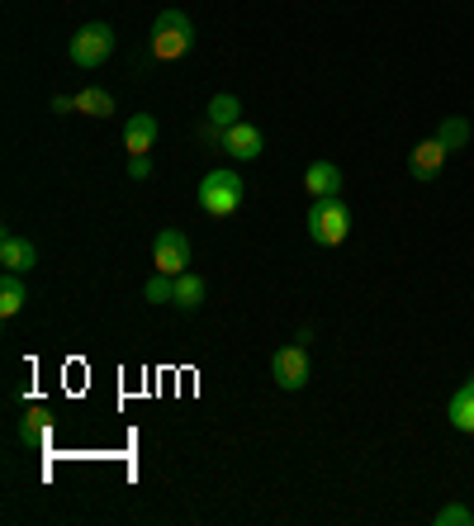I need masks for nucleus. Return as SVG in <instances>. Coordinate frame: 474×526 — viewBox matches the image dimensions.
<instances>
[{"label": "nucleus", "instance_id": "nucleus-6", "mask_svg": "<svg viewBox=\"0 0 474 526\" xmlns=\"http://www.w3.org/2000/svg\"><path fill=\"white\" fill-rule=\"evenodd\" d=\"M152 266L162 275H181L190 266V237L181 228H162V233L152 237Z\"/></svg>", "mask_w": 474, "mask_h": 526}, {"label": "nucleus", "instance_id": "nucleus-4", "mask_svg": "<svg viewBox=\"0 0 474 526\" xmlns=\"http://www.w3.org/2000/svg\"><path fill=\"white\" fill-rule=\"evenodd\" d=\"M110 53H114V29L110 24H86V29H76V34L67 38V57H72L81 72L100 67Z\"/></svg>", "mask_w": 474, "mask_h": 526}, {"label": "nucleus", "instance_id": "nucleus-13", "mask_svg": "<svg viewBox=\"0 0 474 526\" xmlns=\"http://www.w3.org/2000/svg\"><path fill=\"white\" fill-rule=\"evenodd\" d=\"M204 299H209V285H204V275H195V271H181V275H176V299H171L176 309L195 313Z\"/></svg>", "mask_w": 474, "mask_h": 526}, {"label": "nucleus", "instance_id": "nucleus-1", "mask_svg": "<svg viewBox=\"0 0 474 526\" xmlns=\"http://www.w3.org/2000/svg\"><path fill=\"white\" fill-rule=\"evenodd\" d=\"M147 48L157 62H181L190 48H195V24L181 10H162L152 19V34H147Z\"/></svg>", "mask_w": 474, "mask_h": 526}, {"label": "nucleus", "instance_id": "nucleus-17", "mask_svg": "<svg viewBox=\"0 0 474 526\" xmlns=\"http://www.w3.org/2000/svg\"><path fill=\"white\" fill-rule=\"evenodd\" d=\"M48 427H53L48 408H29V413H24V422H19V436H24V441H43V436H48Z\"/></svg>", "mask_w": 474, "mask_h": 526}, {"label": "nucleus", "instance_id": "nucleus-8", "mask_svg": "<svg viewBox=\"0 0 474 526\" xmlns=\"http://www.w3.org/2000/svg\"><path fill=\"white\" fill-rule=\"evenodd\" d=\"M157 133H162V124H157L152 114H133L124 124V152L128 157H147L152 143H157Z\"/></svg>", "mask_w": 474, "mask_h": 526}, {"label": "nucleus", "instance_id": "nucleus-15", "mask_svg": "<svg viewBox=\"0 0 474 526\" xmlns=\"http://www.w3.org/2000/svg\"><path fill=\"white\" fill-rule=\"evenodd\" d=\"M209 124L219 128V133L242 124V100H237V95H214V100H209Z\"/></svg>", "mask_w": 474, "mask_h": 526}, {"label": "nucleus", "instance_id": "nucleus-11", "mask_svg": "<svg viewBox=\"0 0 474 526\" xmlns=\"http://www.w3.org/2000/svg\"><path fill=\"white\" fill-rule=\"evenodd\" d=\"M0 266H5V271H15V275L34 271V266H38L34 242H24V237H15V233H5V242H0Z\"/></svg>", "mask_w": 474, "mask_h": 526}, {"label": "nucleus", "instance_id": "nucleus-3", "mask_svg": "<svg viewBox=\"0 0 474 526\" xmlns=\"http://www.w3.org/2000/svg\"><path fill=\"white\" fill-rule=\"evenodd\" d=\"M242 195H247V185H242V176H237V171H228V166L209 171V176L200 181V209H204L209 218H228V214H237Z\"/></svg>", "mask_w": 474, "mask_h": 526}, {"label": "nucleus", "instance_id": "nucleus-10", "mask_svg": "<svg viewBox=\"0 0 474 526\" xmlns=\"http://www.w3.org/2000/svg\"><path fill=\"white\" fill-rule=\"evenodd\" d=\"M304 190H309L313 200H332V195H342V171L332 162H313L304 171Z\"/></svg>", "mask_w": 474, "mask_h": 526}, {"label": "nucleus", "instance_id": "nucleus-7", "mask_svg": "<svg viewBox=\"0 0 474 526\" xmlns=\"http://www.w3.org/2000/svg\"><path fill=\"white\" fill-rule=\"evenodd\" d=\"M219 143H223V152H228L233 162H256V157H261V147H266V138H261V128H256V124L242 119V124L223 128Z\"/></svg>", "mask_w": 474, "mask_h": 526}, {"label": "nucleus", "instance_id": "nucleus-9", "mask_svg": "<svg viewBox=\"0 0 474 526\" xmlns=\"http://www.w3.org/2000/svg\"><path fill=\"white\" fill-rule=\"evenodd\" d=\"M446 166V143L441 138H427L408 152V171L418 176V181H437V171Z\"/></svg>", "mask_w": 474, "mask_h": 526}, {"label": "nucleus", "instance_id": "nucleus-21", "mask_svg": "<svg viewBox=\"0 0 474 526\" xmlns=\"http://www.w3.org/2000/svg\"><path fill=\"white\" fill-rule=\"evenodd\" d=\"M128 176H133V181H147V176H152V162H147V157H128Z\"/></svg>", "mask_w": 474, "mask_h": 526}, {"label": "nucleus", "instance_id": "nucleus-5", "mask_svg": "<svg viewBox=\"0 0 474 526\" xmlns=\"http://www.w3.org/2000/svg\"><path fill=\"white\" fill-rule=\"evenodd\" d=\"M313 375V365H309V351L294 342V346H280L271 356V380L285 389V394H294V389H304Z\"/></svg>", "mask_w": 474, "mask_h": 526}, {"label": "nucleus", "instance_id": "nucleus-14", "mask_svg": "<svg viewBox=\"0 0 474 526\" xmlns=\"http://www.w3.org/2000/svg\"><path fill=\"white\" fill-rule=\"evenodd\" d=\"M76 114H91V119H110L114 114V95L100 91V86H86V91H76Z\"/></svg>", "mask_w": 474, "mask_h": 526}, {"label": "nucleus", "instance_id": "nucleus-20", "mask_svg": "<svg viewBox=\"0 0 474 526\" xmlns=\"http://www.w3.org/2000/svg\"><path fill=\"white\" fill-rule=\"evenodd\" d=\"M470 522H474V512L460 508V503H446V508L437 512V526H470Z\"/></svg>", "mask_w": 474, "mask_h": 526}, {"label": "nucleus", "instance_id": "nucleus-22", "mask_svg": "<svg viewBox=\"0 0 474 526\" xmlns=\"http://www.w3.org/2000/svg\"><path fill=\"white\" fill-rule=\"evenodd\" d=\"M53 109H57V114H76V100H72V95H57Z\"/></svg>", "mask_w": 474, "mask_h": 526}, {"label": "nucleus", "instance_id": "nucleus-2", "mask_svg": "<svg viewBox=\"0 0 474 526\" xmlns=\"http://www.w3.org/2000/svg\"><path fill=\"white\" fill-rule=\"evenodd\" d=\"M304 228L318 247H342L351 237V209L342 195H332V200H313L309 218H304Z\"/></svg>", "mask_w": 474, "mask_h": 526}, {"label": "nucleus", "instance_id": "nucleus-19", "mask_svg": "<svg viewBox=\"0 0 474 526\" xmlns=\"http://www.w3.org/2000/svg\"><path fill=\"white\" fill-rule=\"evenodd\" d=\"M143 294H147V304H166V299H176V275H152L143 285Z\"/></svg>", "mask_w": 474, "mask_h": 526}, {"label": "nucleus", "instance_id": "nucleus-12", "mask_svg": "<svg viewBox=\"0 0 474 526\" xmlns=\"http://www.w3.org/2000/svg\"><path fill=\"white\" fill-rule=\"evenodd\" d=\"M446 418H451V427H456V432L474 436V375L460 384L456 394H451V403H446Z\"/></svg>", "mask_w": 474, "mask_h": 526}, {"label": "nucleus", "instance_id": "nucleus-18", "mask_svg": "<svg viewBox=\"0 0 474 526\" xmlns=\"http://www.w3.org/2000/svg\"><path fill=\"white\" fill-rule=\"evenodd\" d=\"M437 138L446 143V152H460V147L470 143V124H465V119H446V124L437 128Z\"/></svg>", "mask_w": 474, "mask_h": 526}, {"label": "nucleus", "instance_id": "nucleus-16", "mask_svg": "<svg viewBox=\"0 0 474 526\" xmlns=\"http://www.w3.org/2000/svg\"><path fill=\"white\" fill-rule=\"evenodd\" d=\"M19 309H24V280L15 271H5V280H0V318H15Z\"/></svg>", "mask_w": 474, "mask_h": 526}]
</instances>
